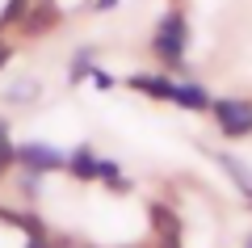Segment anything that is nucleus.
Returning <instances> with one entry per match:
<instances>
[{
  "instance_id": "f257e3e1",
  "label": "nucleus",
  "mask_w": 252,
  "mask_h": 248,
  "mask_svg": "<svg viewBox=\"0 0 252 248\" xmlns=\"http://www.w3.org/2000/svg\"><path fill=\"white\" fill-rule=\"evenodd\" d=\"M152 51L156 59L164 63V68H181L185 63V51H189V21L181 9H168L160 17V26H156L152 34Z\"/></svg>"
},
{
  "instance_id": "f03ea898",
  "label": "nucleus",
  "mask_w": 252,
  "mask_h": 248,
  "mask_svg": "<svg viewBox=\"0 0 252 248\" xmlns=\"http://www.w3.org/2000/svg\"><path fill=\"white\" fill-rule=\"evenodd\" d=\"M215 126L223 131V139H248L252 135V101L244 97H215L210 101Z\"/></svg>"
},
{
  "instance_id": "7ed1b4c3",
  "label": "nucleus",
  "mask_w": 252,
  "mask_h": 248,
  "mask_svg": "<svg viewBox=\"0 0 252 248\" xmlns=\"http://www.w3.org/2000/svg\"><path fill=\"white\" fill-rule=\"evenodd\" d=\"M63 160H67V151L51 147V143H13V164H21V169L30 173H59Z\"/></svg>"
},
{
  "instance_id": "20e7f679",
  "label": "nucleus",
  "mask_w": 252,
  "mask_h": 248,
  "mask_svg": "<svg viewBox=\"0 0 252 248\" xmlns=\"http://www.w3.org/2000/svg\"><path fill=\"white\" fill-rule=\"evenodd\" d=\"M17 26H21L26 38H42V34H51V30L59 26V9H55L51 0H42L38 9H26V17H21Z\"/></svg>"
},
{
  "instance_id": "39448f33",
  "label": "nucleus",
  "mask_w": 252,
  "mask_h": 248,
  "mask_svg": "<svg viewBox=\"0 0 252 248\" xmlns=\"http://www.w3.org/2000/svg\"><path fill=\"white\" fill-rule=\"evenodd\" d=\"M172 84H177L172 76H152V71H135V76H126V89L143 93V97H152V101H172Z\"/></svg>"
},
{
  "instance_id": "423d86ee",
  "label": "nucleus",
  "mask_w": 252,
  "mask_h": 248,
  "mask_svg": "<svg viewBox=\"0 0 252 248\" xmlns=\"http://www.w3.org/2000/svg\"><path fill=\"white\" fill-rule=\"evenodd\" d=\"M210 93L202 89L198 80H177V84H172V106H181V109H193V114H206L210 109Z\"/></svg>"
},
{
  "instance_id": "0eeeda50",
  "label": "nucleus",
  "mask_w": 252,
  "mask_h": 248,
  "mask_svg": "<svg viewBox=\"0 0 252 248\" xmlns=\"http://www.w3.org/2000/svg\"><path fill=\"white\" fill-rule=\"evenodd\" d=\"M210 156H215V164L227 173V177H231V185L252 202V169H248V164H244L240 156H231V151H210Z\"/></svg>"
},
{
  "instance_id": "6e6552de",
  "label": "nucleus",
  "mask_w": 252,
  "mask_h": 248,
  "mask_svg": "<svg viewBox=\"0 0 252 248\" xmlns=\"http://www.w3.org/2000/svg\"><path fill=\"white\" fill-rule=\"evenodd\" d=\"M97 151L89 147V143H80V147H72L67 151V160H63V169L72 173L76 181H97Z\"/></svg>"
},
{
  "instance_id": "1a4fd4ad",
  "label": "nucleus",
  "mask_w": 252,
  "mask_h": 248,
  "mask_svg": "<svg viewBox=\"0 0 252 248\" xmlns=\"http://www.w3.org/2000/svg\"><path fill=\"white\" fill-rule=\"evenodd\" d=\"M147 214H152V227H156V236H181V214L172 211L168 202H152L147 206Z\"/></svg>"
},
{
  "instance_id": "9d476101",
  "label": "nucleus",
  "mask_w": 252,
  "mask_h": 248,
  "mask_svg": "<svg viewBox=\"0 0 252 248\" xmlns=\"http://www.w3.org/2000/svg\"><path fill=\"white\" fill-rule=\"evenodd\" d=\"M0 219L9 223V227H17V231H26V236H38V231H46V223L38 219L34 211H9V206H0Z\"/></svg>"
},
{
  "instance_id": "9b49d317",
  "label": "nucleus",
  "mask_w": 252,
  "mask_h": 248,
  "mask_svg": "<svg viewBox=\"0 0 252 248\" xmlns=\"http://www.w3.org/2000/svg\"><path fill=\"white\" fill-rule=\"evenodd\" d=\"M97 181H105L109 194H130V181L122 177V169H118L114 160H97Z\"/></svg>"
},
{
  "instance_id": "f8f14e48",
  "label": "nucleus",
  "mask_w": 252,
  "mask_h": 248,
  "mask_svg": "<svg viewBox=\"0 0 252 248\" xmlns=\"http://www.w3.org/2000/svg\"><path fill=\"white\" fill-rule=\"evenodd\" d=\"M38 93H42V84H38V80H17V84H9L4 101H9V106H34Z\"/></svg>"
},
{
  "instance_id": "ddd939ff",
  "label": "nucleus",
  "mask_w": 252,
  "mask_h": 248,
  "mask_svg": "<svg viewBox=\"0 0 252 248\" xmlns=\"http://www.w3.org/2000/svg\"><path fill=\"white\" fill-rule=\"evenodd\" d=\"M93 68H97V51H93V46H80V51L72 55V68H67V80H72V84H80V80L89 76Z\"/></svg>"
},
{
  "instance_id": "4468645a",
  "label": "nucleus",
  "mask_w": 252,
  "mask_h": 248,
  "mask_svg": "<svg viewBox=\"0 0 252 248\" xmlns=\"http://www.w3.org/2000/svg\"><path fill=\"white\" fill-rule=\"evenodd\" d=\"M26 9H30V0H9V4H4V13H0V30L17 26V21L26 17Z\"/></svg>"
},
{
  "instance_id": "2eb2a0df",
  "label": "nucleus",
  "mask_w": 252,
  "mask_h": 248,
  "mask_svg": "<svg viewBox=\"0 0 252 248\" xmlns=\"http://www.w3.org/2000/svg\"><path fill=\"white\" fill-rule=\"evenodd\" d=\"M9 169H13V143L4 139V143H0V177H4Z\"/></svg>"
},
{
  "instance_id": "dca6fc26",
  "label": "nucleus",
  "mask_w": 252,
  "mask_h": 248,
  "mask_svg": "<svg viewBox=\"0 0 252 248\" xmlns=\"http://www.w3.org/2000/svg\"><path fill=\"white\" fill-rule=\"evenodd\" d=\"M89 80L97 84V89H114V76H109V71H101V68H93V71H89Z\"/></svg>"
},
{
  "instance_id": "f3484780",
  "label": "nucleus",
  "mask_w": 252,
  "mask_h": 248,
  "mask_svg": "<svg viewBox=\"0 0 252 248\" xmlns=\"http://www.w3.org/2000/svg\"><path fill=\"white\" fill-rule=\"evenodd\" d=\"M26 248H55V244H51V231H38V236H26Z\"/></svg>"
},
{
  "instance_id": "a211bd4d",
  "label": "nucleus",
  "mask_w": 252,
  "mask_h": 248,
  "mask_svg": "<svg viewBox=\"0 0 252 248\" xmlns=\"http://www.w3.org/2000/svg\"><path fill=\"white\" fill-rule=\"evenodd\" d=\"M9 59H13V46H9V42H0V68H4Z\"/></svg>"
},
{
  "instance_id": "6ab92c4d",
  "label": "nucleus",
  "mask_w": 252,
  "mask_h": 248,
  "mask_svg": "<svg viewBox=\"0 0 252 248\" xmlns=\"http://www.w3.org/2000/svg\"><path fill=\"white\" fill-rule=\"evenodd\" d=\"M160 248H181V236H164V240H160Z\"/></svg>"
},
{
  "instance_id": "aec40b11",
  "label": "nucleus",
  "mask_w": 252,
  "mask_h": 248,
  "mask_svg": "<svg viewBox=\"0 0 252 248\" xmlns=\"http://www.w3.org/2000/svg\"><path fill=\"white\" fill-rule=\"evenodd\" d=\"M9 139V122H4V118H0V143Z\"/></svg>"
},
{
  "instance_id": "412c9836",
  "label": "nucleus",
  "mask_w": 252,
  "mask_h": 248,
  "mask_svg": "<svg viewBox=\"0 0 252 248\" xmlns=\"http://www.w3.org/2000/svg\"><path fill=\"white\" fill-rule=\"evenodd\" d=\"M114 4H118V0H97V9H114Z\"/></svg>"
},
{
  "instance_id": "4be33fe9",
  "label": "nucleus",
  "mask_w": 252,
  "mask_h": 248,
  "mask_svg": "<svg viewBox=\"0 0 252 248\" xmlns=\"http://www.w3.org/2000/svg\"><path fill=\"white\" fill-rule=\"evenodd\" d=\"M244 248H252V231H248V236H244Z\"/></svg>"
}]
</instances>
